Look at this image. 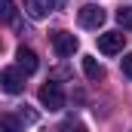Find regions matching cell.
<instances>
[{
	"label": "cell",
	"mask_w": 132,
	"mask_h": 132,
	"mask_svg": "<svg viewBox=\"0 0 132 132\" xmlns=\"http://www.w3.org/2000/svg\"><path fill=\"white\" fill-rule=\"evenodd\" d=\"M19 120H25V123H34V111H22V114H19Z\"/></svg>",
	"instance_id": "cell-14"
},
{
	"label": "cell",
	"mask_w": 132,
	"mask_h": 132,
	"mask_svg": "<svg viewBox=\"0 0 132 132\" xmlns=\"http://www.w3.org/2000/svg\"><path fill=\"white\" fill-rule=\"evenodd\" d=\"M123 43H126V34L120 31H104L98 34V49L104 55H117V52H123Z\"/></svg>",
	"instance_id": "cell-4"
},
{
	"label": "cell",
	"mask_w": 132,
	"mask_h": 132,
	"mask_svg": "<svg viewBox=\"0 0 132 132\" xmlns=\"http://www.w3.org/2000/svg\"><path fill=\"white\" fill-rule=\"evenodd\" d=\"M0 89L9 92V95L25 92V74H22L19 68H3V71H0Z\"/></svg>",
	"instance_id": "cell-3"
},
{
	"label": "cell",
	"mask_w": 132,
	"mask_h": 132,
	"mask_svg": "<svg viewBox=\"0 0 132 132\" xmlns=\"http://www.w3.org/2000/svg\"><path fill=\"white\" fill-rule=\"evenodd\" d=\"M49 40H52V49H55L59 59H71V55L77 52V46H80V40H77L71 31H52Z\"/></svg>",
	"instance_id": "cell-2"
},
{
	"label": "cell",
	"mask_w": 132,
	"mask_h": 132,
	"mask_svg": "<svg viewBox=\"0 0 132 132\" xmlns=\"http://www.w3.org/2000/svg\"><path fill=\"white\" fill-rule=\"evenodd\" d=\"M0 19L3 22H15V3L12 0H0Z\"/></svg>",
	"instance_id": "cell-11"
},
{
	"label": "cell",
	"mask_w": 132,
	"mask_h": 132,
	"mask_svg": "<svg viewBox=\"0 0 132 132\" xmlns=\"http://www.w3.org/2000/svg\"><path fill=\"white\" fill-rule=\"evenodd\" d=\"M25 12L31 19H46L52 12V0H25Z\"/></svg>",
	"instance_id": "cell-7"
},
{
	"label": "cell",
	"mask_w": 132,
	"mask_h": 132,
	"mask_svg": "<svg viewBox=\"0 0 132 132\" xmlns=\"http://www.w3.org/2000/svg\"><path fill=\"white\" fill-rule=\"evenodd\" d=\"M65 3H68V0H52V9H62Z\"/></svg>",
	"instance_id": "cell-15"
},
{
	"label": "cell",
	"mask_w": 132,
	"mask_h": 132,
	"mask_svg": "<svg viewBox=\"0 0 132 132\" xmlns=\"http://www.w3.org/2000/svg\"><path fill=\"white\" fill-rule=\"evenodd\" d=\"M55 132H86V126H83L80 120H74V117H68L65 123H59V126H55Z\"/></svg>",
	"instance_id": "cell-10"
},
{
	"label": "cell",
	"mask_w": 132,
	"mask_h": 132,
	"mask_svg": "<svg viewBox=\"0 0 132 132\" xmlns=\"http://www.w3.org/2000/svg\"><path fill=\"white\" fill-rule=\"evenodd\" d=\"M40 104L49 108V111H62L65 108V89H62V83H55V80L43 83L40 86Z\"/></svg>",
	"instance_id": "cell-1"
},
{
	"label": "cell",
	"mask_w": 132,
	"mask_h": 132,
	"mask_svg": "<svg viewBox=\"0 0 132 132\" xmlns=\"http://www.w3.org/2000/svg\"><path fill=\"white\" fill-rule=\"evenodd\" d=\"M0 132H22V120L12 114H0Z\"/></svg>",
	"instance_id": "cell-9"
},
{
	"label": "cell",
	"mask_w": 132,
	"mask_h": 132,
	"mask_svg": "<svg viewBox=\"0 0 132 132\" xmlns=\"http://www.w3.org/2000/svg\"><path fill=\"white\" fill-rule=\"evenodd\" d=\"M117 22H120L123 28H129V31H132V6H123V9H117Z\"/></svg>",
	"instance_id": "cell-12"
},
{
	"label": "cell",
	"mask_w": 132,
	"mask_h": 132,
	"mask_svg": "<svg viewBox=\"0 0 132 132\" xmlns=\"http://www.w3.org/2000/svg\"><path fill=\"white\" fill-rule=\"evenodd\" d=\"M37 65H40V62H37V52H34L31 46H19V49H15V68H19L25 77H28V74H34V71H37Z\"/></svg>",
	"instance_id": "cell-5"
},
{
	"label": "cell",
	"mask_w": 132,
	"mask_h": 132,
	"mask_svg": "<svg viewBox=\"0 0 132 132\" xmlns=\"http://www.w3.org/2000/svg\"><path fill=\"white\" fill-rule=\"evenodd\" d=\"M77 19H80L83 28H101L108 15H104V9H98V6H83V9L77 12Z\"/></svg>",
	"instance_id": "cell-6"
},
{
	"label": "cell",
	"mask_w": 132,
	"mask_h": 132,
	"mask_svg": "<svg viewBox=\"0 0 132 132\" xmlns=\"http://www.w3.org/2000/svg\"><path fill=\"white\" fill-rule=\"evenodd\" d=\"M83 74H86L89 80H104V68H101L98 59H92V55L83 59Z\"/></svg>",
	"instance_id": "cell-8"
},
{
	"label": "cell",
	"mask_w": 132,
	"mask_h": 132,
	"mask_svg": "<svg viewBox=\"0 0 132 132\" xmlns=\"http://www.w3.org/2000/svg\"><path fill=\"white\" fill-rule=\"evenodd\" d=\"M120 68H123V74H126V77L132 80V52H126V55H123V62H120Z\"/></svg>",
	"instance_id": "cell-13"
}]
</instances>
